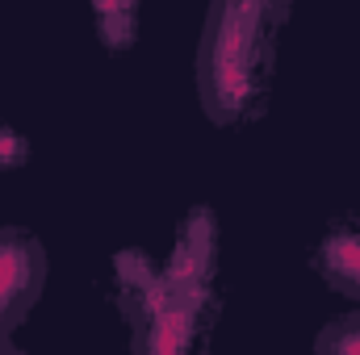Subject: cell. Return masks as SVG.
Returning <instances> with one entry per match:
<instances>
[{
	"label": "cell",
	"mask_w": 360,
	"mask_h": 355,
	"mask_svg": "<svg viewBox=\"0 0 360 355\" xmlns=\"http://www.w3.org/2000/svg\"><path fill=\"white\" fill-rule=\"evenodd\" d=\"M42 276H46V260L38 243L30 234L0 230V347H4L8 326H17V318L38 297Z\"/></svg>",
	"instance_id": "1"
},
{
	"label": "cell",
	"mask_w": 360,
	"mask_h": 355,
	"mask_svg": "<svg viewBox=\"0 0 360 355\" xmlns=\"http://www.w3.org/2000/svg\"><path fill=\"white\" fill-rule=\"evenodd\" d=\"M17 159H21V142L0 130V168H8V163H17Z\"/></svg>",
	"instance_id": "2"
}]
</instances>
